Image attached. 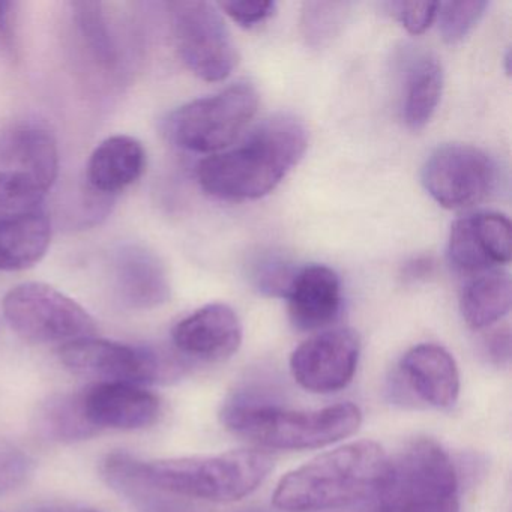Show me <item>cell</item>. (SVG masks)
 I'll return each mask as SVG.
<instances>
[{
    "label": "cell",
    "instance_id": "d6986e66",
    "mask_svg": "<svg viewBox=\"0 0 512 512\" xmlns=\"http://www.w3.org/2000/svg\"><path fill=\"white\" fill-rule=\"evenodd\" d=\"M146 169V151L139 140L113 136L92 152L86 166L89 188L101 197H113L142 178Z\"/></svg>",
    "mask_w": 512,
    "mask_h": 512
},
{
    "label": "cell",
    "instance_id": "7a4b0ae2",
    "mask_svg": "<svg viewBox=\"0 0 512 512\" xmlns=\"http://www.w3.org/2000/svg\"><path fill=\"white\" fill-rule=\"evenodd\" d=\"M389 457L373 440H358L319 455L287 473L275 488V508L289 512L326 511L377 499Z\"/></svg>",
    "mask_w": 512,
    "mask_h": 512
},
{
    "label": "cell",
    "instance_id": "52a82bcc",
    "mask_svg": "<svg viewBox=\"0 0 512 512\" xmlns=\"http://www.w3.org/2000/svg\"><path fill=\"white\" fill-rule=\"evenodd\" d=\"M259 107V94L250 83H236L218 94L199 98L170 113L164 122L173 145L197 154L229 148L245 130Z\"/></svg>",
    "mask_w": 512,
    "mask_h": 512
},
{
    "label": "cell",
    "instance_id": "d6a6232c",
    "mask_svg": "<svg viewBox=\"0 0 512 512\" xmlns=\"http://www.w3.org/2000/svg\"><path fill=\"white\" fill-rule=\"evenodd\" d=\"M433 268V260L427 259V257H419V259L407 263L406 269H404V277L407 280H419V278L428 277Z\"/></svg>",
    "mask_w": 512,
    "mask_h": 512
},
{
    "label": "cell",
    "instance_id": "f1b7e54d",
    "mask_svg": "<svg viewBox=\"0 0 512 512\" xmlns=\"http://www.w3.org/2000/svg\"><path fill=\"white\" fill-rule=\"evenodd\" d=\"M437 2H388L389 13L412 35L424 34L437 16Z\"/></svg>",
    "mask_w": 512,
    "mask_h": 512
},
{
    "label": "cell",
    "instance_id": "5bb4252c",
    "mask_svg": "<svg viewBox=\"0 0 512 512\" xmlns=\"http://www.w3.org/2000/svg\"><path fill=\"white\" fill-rule=\"evenodd\" d=\"M89 422L98 431L140 430L155 424L161 415V400L142 386L100 382L80 392Z\"/></svg>",
    "mask_w": 512,
    "mask_h": 512
},
{
    "label": "cell",
    "instance_id": "484cf974",
    "mask_svg": "<svg viewBox=\"0 0 512 512\" xmlns=\"http://www.w3.org/2000/svg\"><path fill=\"white\" fill-rule=\"evenodd\" d=\"M298 271L286 257L268 251L257 254L248 263V280L262 295L286 298Z\"/></svg>",
    "mask_w": 512,
    "mask_h": 512
},
{
    "label": "cell",
    "instance_id": "ba28073f",
    "mask_svg": "<svg viewBox=\"0 0 512 512\" xmlns=\"http://www.w3.org/2000/svg\"><path fill=\"white\" fill-rule=\"evenodd\" d=\"M4 316L28 343H70L97 332V323L79 302L44 283L13 287L4 298Z\"/></svg>",
    "mask_w": 512,
    "mask_h": 512
},
{
    "label": "cell",
    "instance_id": "6da1fadb",
    "mask_svg": "<svg viewBox=\"0 0 512 512\" xmlns=\"http://www.w3.org/2000/svg\"><path fill=\"white\" fill-rule=\"evenodd\" d=\"M308 146V133L296 116L265 119L238 146L205 158L197 181L205 193L226 202L266 196L299 163Z\"/></svg>",
    "mask_w": 512,
    "mask_h": 512
},
{
    "label": "cell",
    "instance_id": "603a6c76",
    "mask_svg": "<svg viewBox=\"0 0 512 512\" xmlns=\"http://www.w3.org/2000/svg\"><path fill=\"white\" fill-rule=\"evenodd\" d=\"M35 428L44 439L76 443L97 436L100 431L89 422L82 394H55L38 407Z\"/></svg>",
    "mask_w": 512,
    "mask_h": 512
},
{
    "label": "cell",
    "instance_id": "83f0119b",
    "mask_svg": "<svg viewBox=\"0 0 512 512\" xmlns=\"http://www.w3.org/2000/svg\"><path fill=\"white\" fill-rule=\"evenodd\" d=\"M34 460L20 449L0 448V494L11 493L25 485L34 473Z\"/></svg>",
    "mask_w": 512,
    "mask_h": 512
},
{
    "label": "cell",
    "instance_id": "8992f818",
    "mask_svg": "<svg viewBox=\"0 0 512 512\" xmlns=\"http://www.w3.org/2000/svg\"><path fill=\"white\" fill-rule=\"evenodd\" d=\"M377 512H460V488L451 457L421 437L389 458Z\"/></svg>",
    "mask_w": 512,
    "mask_h": 512
},
{
    "label": "cell",
    "instance_id": "9a60e30c",
    "mask_svg": "<svg viewBox=\"0 0 512 512\" xmlns=\"http://www.w3.org/2000/svg\"><path fill=\"white\" fill-rule=\"evenodd\" d=\"M113 287L131 310H154L172 296L169 272L163 260L139 244H127L113 254Z\"/></svg>",
    "mask_w": 512,
    "mask_h": 512
},
{
    "label": "cell",
    "instance_id": "2e32d148",
    "mask_svg": "<svg viewBox=\"0 0 512 512\" xmlns=\"http://www.w3.org/2000/svg\"><path fill=\"white\" fill-rule=\"evenodd\" d=\"M172 340L182 355L202 361H223L235 355L241 346V320L229 305H205L173 328Z\"/></svg>",
    "mask_w": 512,
    "mask_h": 512
},
{
    "label": "cell",
    "instance_id": "4dcf8cb0",
    "mask_svg": "<svg viewBox=\"0 0 512 512\" xmlns=\"http://www.w3.org/2000/svg\"><path fill=\"white\" fill-rule=\"evenodd\" d=\"M484 350L491 362L508 365L511 361V331L508 326L490 332L484 340Z\"/></svg>",
    "mask_w": 512,
    "mask_h": 512
},
{
    "label": "cell",
    "instance_id": "3957f363",
    "mask_svg": "<svg viewBox=\"0 0 512 512\" xmlns=\"http://www.w3.org/2000/svg\"><path fill=\"white\" fill-rule=\"evenodd\" d=\"M119 455L131 475L161 493L217 503L244 499L274 469L271 455L260 449L158 461H140L122 452Z\"/></svg>",
    "mask_w": 512,
    "mask_h": 512
},
{
    "label": "cell",
    "instance_id": "4fadbf2b",
    "mask_svg": "<svg viewBox=\"0 0 512 512\" xmlns=\"http://www.w3.org/2000/svg\"><path fill=\"white\" fill-rule=\"evenodd\" d=\"M511 223L496 212H479L455 221L448 257L455 271L479 275L511 260Z\"/></svg>",
    "mask_w": 512,
    "mask_h": 512
},
{
    "label": "cell",
    "instance_id": "ac0fdd59",
    "mask_svg": "<svg viewBox=\"0 0 512 512\" xmlns=\"http://www.w3.org/2000/svg\"><path fill=\"white\" fill-rule=\"evenodd\" d=\"M400 371L412 391L430 406L451 409L460 395V373L448 350L419 344L401 358Z\"/></svg>",
    "mask_w": 512,
    "mask_h": 512
},
{
    "label": "cell",
    "instance_id": "30bf717a",
    "mask_svg": "<svg viewBox=\"0 0 512 512\" xmlns=\"http://www.w3.org/2000/svg\"><path fill=\"white\" fill-rule=\"evenodd\" d=\"M167 7L176 52L185 67L205 82L227 79L238 64V52L218 8L202 0Z\"/></svg>",
    "mask_w": 512,
    "mask_h": 512
},
{
    "label": "cell",
    "instance_id": "4316f807",
    "mask_svg": "<svg viewBox=\"0 0 512 512\" xmlns=\"http://www.w3.org/2000/svg\"><path fill=\"white\" fill-rule=\"evenodd\" d=\"M487 8L488 2L485 0H461L439 4L436 17H439V31L443 40L455 44L466 38L478 25Z\"/></svg>",
    "mask_w": 512,
    "mask_h": 512
},
{
    "label": "cell",
    "instance_id": "1f68e13d",
    "mask_svg": "<svg viewBox=\"0 0 512 512\" xmlns=\"http://www.w3.org/2000/svg\"><path fill=\"white\" fill-rule=\"evenodd\" d=\"M16 5L0 0V50L8 49L13 41V20Z\"/></svg>",
    "mask_w": 512,
    "mask_h": 512
},
{
    "label": "cell",
    "instance_id": "7402d4cb",
    "mask_svg": "<svg viewBox=\"0 0 512 512\" xmlns=\"http://www.w3.org/2000/svg\"><path fill=\"white\" fill-rule=\"evenodd\" d=\"M512 283L508 272L494 271L476 275L464 286L460 298L463 319L472 329L490 328L511 310Z\"/></svg>",
    "mask_w": 512,
    "mask_h": 512
},
{
    "label": "cell",
    "instance_id": "44dd1931",
    "mask_svg": "<svg viewBox=\"0 0 512 512\" xmlns=\"http://www.w3.org/2000/svg\"><path fill=\"white\" fill-rule=\"evenodd\" d=\"M52 241V224L44 209L0 221V271H25L41 262Z\"/></svg>",
    "mask_w": 512,
    "mask_h": 512
},
{
    "label": "cell",
    "instance_id": "8fae6325",
    "mask_svg": "<svg viewBox=\"0 0 512 512\" xmlns=\"http://www.w3.org/2000/svg\"><path fill=\"white\" fill-rule=\"evenodd\" d=\"M499 170L490 155L469 145L436 149L422 167V184L446 209H469L496 190Z\"/></svg>",
    "mask_w": 512,
    "mask_h": 512
},
{
    "label": "cell",
    "instance_id": "f546056e",
    "mask_svg": "<svg viewBox=\"0 0 512 512\" xmlns=\"http://www.w3.org/2000/svg\"><path fill=\"white\" fill-rule=\"evenodd\" d=\"M218 7L238 25L253 28L268 20L275 13L277 4L269 0H226Z\"/></svg>",
    "mask_w": 512,
    "mask_h": 512
},
{
    "label": "cell",
    "instance_id": "ffe728a7",
    "mask_svg": "<svg viewBox=\"0 0 512 512\" xmlns=\"http://www.w3.org/2000/svg\"><path fill=\"white\" fill-rule=\"evenodd\" d=\"M443 91L442 64L428 52L409 56L403 73L401 112L407 127L422 130L433 118Z\"/></svg>",
    "mask_w": 512,
    "mask_h": 512
},
{
    "label": "cell",
    "instance_id": "5b68a950",
    "mask_svg": "<svg viewBox=\"0 0 512 512\" xmlns=\"http://www.w3.org/2000/svg\"><path fill=\"white\" fill-rule=\"evenodd\" d=\"M59 175L58 142L37 122L0 131V221L43 209Z\"/></svg>",
    "mask_w": 512,
    "mask_h": 512
},
{
    "label": "cell",
    "instance_id": "277c9868",
    "mask_svg": "<svg viewBox=\"0 0 512 512\" xmlns=\"http://www.w3.org/2000/svg\"><path fill=\"white\" fill-rule=\"evenodd\" d=\"M227 430L263 448L304 451L323 448L352 436L362 413L353 403L316 410L281 409L269 404H227L221 412Z\"/></svg>",
    "mask_w": 512,
    "mask_h": 512
},
{
    "label": "cell",
    "instance_id": "e0dca14e",
    "mask_svg": "<svg viewBox=\"0 0 512 512\" xmlns=\"http://www.w3.org/2000/svg\"><path fill=\"white\" fill-rule=\"evenodd\" d=\"M295 328L317 331L335 322L341 311V281L328 266L299 269L286 296Z\"/></svg>",
    "mask_w": 512,
    "mask_h": 512
},
{
    "label": "cell",
    "instance_id": "cb8c5ba5",
    "mask_svg": "<svg viewBox=\"0 0 512 512\" xmlns=\"http://www.w3.org/2000/svg\"><path fill=\"white\" fill-rule=\"evenodd\" d=\"M71 16L83 46L95 64L104 71L118 70V43L104 5L100 2H74L71 4Z\"/></svg>",
    "mask_w": 512,
    "mask_h": 512
},
{
    "label": "cell",
    "instance_id": "836d02e7",
    "mask_svg": "<svg viewBox=\"0 0 512 512\" xmlns=\"http://www.w3.org/2000/svg\"><path fill=\"white\" fill-rule=\"evenodd\" d=\"M31 512H101L97 509L82 508V506L74 505H43L32 509Z\"/></svg>",
    "mask_w": 512,
    "mask_h": 512
},
{
    "label": "cell",
    "instance_id": "d4e9b609",
    "mask_svg": "<svg viewBox=\"0 0 512 512\" xmlns=\"http://www.w3.org/2000/svg\"><path fill=\"white\" fill-rule=\"evenodd\" d=\"M347 2H307L302 7L301 32L308 46L319 49L331 43L346 22Z\"/></svg>",
    "mask_w": 512,
    "mask_h": 512
},
{
    "label": "cell",
    "instance_id": "9c48e42d",
    "mask_svg": "<svg viewBox=\"0 0 512 512\" xmlns=\"http://www.w3.org/2000/svg\"><path fill=\"white\" fill-rule=\"evenodd\" d=\"M62 364L80 376L101 382L145 383L170 382L182 374L178 359L163 355L151 347L131 346L101 338H80L59 349Z\"/></svg>",
    "mask_w": 512,
    "mask_h": 512
},
{
    "label": "cell",
    "instance_id": "7c38bea8",
    "mask_svg": "<svg viewBox=\"0 0 512 512\" xmlns=\"http://www.w3.org/2000/svg\"><path fill=\"white\" fill-rule=\"evenodd\" d=\"M359 353L361 344L352 329H331L308 338L292 353L290 371L307 391L332 394L352 382Z\"/></svg>",
    "mask_w": 512,
    "mask_h": 512
}]
</instances>
